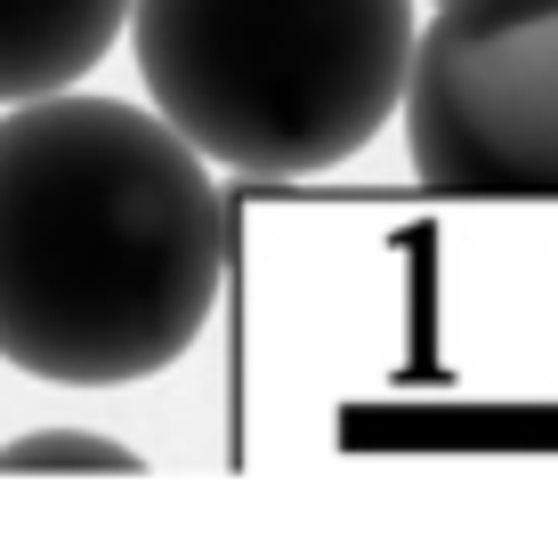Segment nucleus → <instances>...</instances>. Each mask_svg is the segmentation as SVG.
<instances>
[{"instance_id": "20e7f679", "label": "nucleus", "mask_w": 558, "mask_h": 541, "mask_svg": "<svg viewBox=\"0 0 558 541\" xmlns=\"http://www.w3.org/2000/svg\"><path fill=\"white\" fill-rule=\"evenodd\" d=\"M130 0H0V106L73 89L122 41Z\"/></svg>"}, {"instance_id": "f257e3e1", "label": "nucleus", "mask_w": 558, "mask_h": 541, "mask_svg": "<svg viewBox=\"0 0 558 541\" xmlns=\"http://www.w3.org/2000/svg\"><path fill=\"white\" fill-rule=\"evenodd\" d=\"M227 283V202L162 113L49 89L0 113V364L65 389L154 380Z\"/></svg>"}, {"instance_id": "7ed1b4c3", "label": "nucleus", "mask_w": 558, "mask_h": 541, "mask_svg": "<svg viewBox=\"0 0 558 541\" xmlns=\"http://www.w3.org/2000/svg\"><path fill=\"white\" fill-rule=\"evenodd\" d=\"M405 146L437 195H558V0H453L413 33Z\"/></svg>"}, {"instance_id": "423d86ee", "label": "nucleus", "mask_w": 558, "mask_h": 541, "mask_svg": "<svg viewBox=\"0 0 558 541\" xmlns=\"http://www.w3.org/2000/svg\"><path fill=\"white\" fill-rule=\"evenodd\" d=\"M437 9H453V0H437Z\"/></svg>"}, {"instance_id": "f03ea898", "label": "nucleus", "mask_w": 558, "mask_h": 541, "mask_svg": "<svg viewBox=\"0 0 558 541\" xmlns=\"http://www.w3.org/2000/svg\"><path fill=\"white\" fill-rule=\"evenodd\" d=\"M146 98L203 162L316 179L389 130L413 0H130Z\"/></svg>"}, {"instance_id": "39448f33", "label": "nucleus", "mask_w": 558, "mask_h": 541, "mask_svg": "<svg viewBox=\"0 0 558 541\" xmlns=\"http://www.w3.org/2000/svg\"><path fill=\"white\" fill-rule=\"evenodd\" d=\"M0 477H138V453L89 429H41L0 444Z\"/></svg>"}]
</instances>
